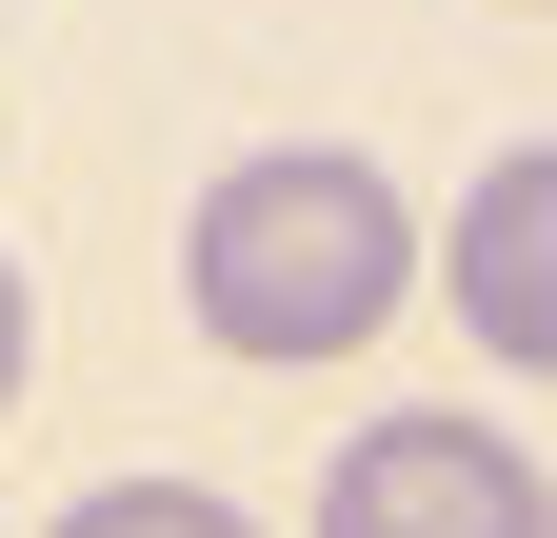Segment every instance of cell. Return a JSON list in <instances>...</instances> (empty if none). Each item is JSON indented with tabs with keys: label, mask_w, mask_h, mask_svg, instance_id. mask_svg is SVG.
Listing matches in <instances>:
<instances>
[{
	"label": "cell",
	"mask_w": 557,
	"mask_h": 538,
	"mask_svg": "<svg viewBox=\"0 0 557 538\" xmlns=\"http://www.w3.org/2000/svg\"><path fill=\"white\" fill-rule=\"evenodd\" d=\"M418 280H438V259H418V199L359 140H259V160L199 180V220H180V319L220 359H278V379L359 359Z\"/></svg>",
	"instance_id": "obj_1"
},
{
	"label": "cell",
	"mask_w": 557,
	"mask_h": 538,
	"mask_svg": "<svg viewBox=\"0 0 557 538\" xmlns=\"http://www.w3.org/2000/svg\"><path fill=\"white\" fill-rule=\"evenodd\" d=\"M319 538H557V479L458 419V399H418V419H359L319 458Z\"/></svg>",
	"instance_id": "obj_2"
},
{
	"label": "cell",
	"mask_w": 557,
	"mask_h": 538,
	"mask_svg": "<svg viewBox=\"0 0 557 538\" xmlns=\"http://www.w3.org/2000/svg\"><path fill=\"white\" fill-rule=\"evenodd\" d=\"M438 299L478 319V359L557 379V140H498L438 220Z\"/></svg>",
	"instance_id": "obj_3"
},
{
	"label": "cell",
	"mask_w": 557,
	"mask_h": 538,
	"mask_svg": "<svg viewBox=\"0 0 557 538\" xmlns=\"http://www.w3.org/2000/svg\"><path fill=\"white\" fill-rule=\"evenodd\" d=\"M40 538H259L220 479H100V499H60Z\"/></svg>",
	"instance_id": "obj_4"
},
{
	"label": "cell",
	"mask_w": 557,
	"mask_h": 538,
	"mask_svg": "<svg viewBox=\"0 0 557 538\" xmlns=\"http://www.w3.org/2000/svg\"><path fill=\"white\" fill-rule=\"evenodd\" d=\"M21 359H40V299H21V259H0V399H21Z\"/></svg>",
	"instance_id": "obj_5"
}]
</instances>
